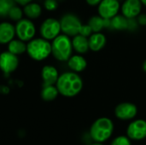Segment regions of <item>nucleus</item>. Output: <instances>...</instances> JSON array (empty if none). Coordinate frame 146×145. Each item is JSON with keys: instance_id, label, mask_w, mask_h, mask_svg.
Masks as SVG:
<instances>
[{"instance_id": "a211bd4d", "label": "nucleus", "mask_w": 146, "mask_h": 145, "mask_svg": "<svg viewBox=\"0 0 146 145\" xmlns=\"http://www.w3.org/2000/svg\"><path fill=\"white\" fill-rule=\"evenodd\" d=\"M88 24L92 27L93 32H99L104 28L110 27V19H104L98 15L91 17L88 21Z\"/></svg>"}, {"instance_id": "4be33fe9", "label": "nucleus", "mask_w": 146, "mask_h": 145, "mask_svg": "<svg viewBox=\"0 0 146 145\" xmlns=\"http://www.w3.org/2000/svg\"><path fill=\"white\" fill-rule=\"evenodd\" d=\"M59 95V91L56 86V85H44L41 91V97L44 101L50 102L55 100Z\"/></svg>"}, {"instance_id": "5701e85b", "label": "nucleus", "mask_w": 146, "mask_h": 145, "mask_svg": "<svg viewBox=\"0 0 146 145\" xmlns=\"http://www.w3.org/2000/svg\"><path fill=\"white\" fill-rule=\"evenodd\" d=\"M14 0H0V17H6L9 15V10L15 6Z\"/></svg>"}, {"instance_id": "f03ea898", "label": "nucleus", "mask_w": 146, "mask_h": 145, "mask_svg": "<svg viewBox=\"0 0 146 145\" xmlns=\"http://www.w3.org/2000/svg\"><path fill=\"white\" fill-rule=\"evenodd\" d=\"M114 132V123L107 117L96 120L90 128V136L94 142L104 143L108 140Z\"/></svg>"}, {"instance_id": "6e6552de", "label": "nucleus", "mask_w": 146, "mask_h": 145, "mask_svg": "<svg viewBox=\"0 0 146 145\" xmlns=\"http://www.w3.org/2000/svg\"><path fill=\"white\" fill-rule=\"evenodd\" d=\"M121 11L119 0H102L98 5V15L104 19H112Z\"/></svg>"}, {"instance_id": "1a4fd4ad", "label": "nucleus", "mask_w": 146, "mask_h": 145, "mask_svg": "<svg viewBox=\"0 0 146 145\" xmlns=\"http://www.w3.org/2000/svg\"><path fill=\"white\" fill-rule=\"evenodd\" d=\"M19 65L18 56L11 52L4 51L0 54V69L4 75H9L15 72Z\"/></svg>"}, {"instance_id": "f3484780", "label": "nucleus", "mask_w": 146, "mask_h": 145, "mask_svg": "<svg viewBox=\"0 0 146 145\" xmlns=\"http://www.w3.org/2000/svg\"><path fill=\"white\" fill-rule=\"evenodd\" d=\"M72 45H73L74 50H75L78 54H80V55L86 53L90 50L88 38L80 34H77L73 37Z\"/></svg>"}, {"instance_id": "c756f323", "label": "nucleus", "mask_w": 146, "mask_h": 145, "mask_svg": "<svg viewBox=\"0 0 146 145\" xmlns=\"http://www.w3.org/2000/svg\"><path fill=\"white\" fill-rule=\"evenodd\" d=\"M16 3L20 4V5H22V6H25L26 4L31 3L33 0H14Z\"/></svg>"}, {"instance_id": "f8f14e48", "label": "nucleus", "mask_w": 146, "mask_h": 145, "mask_svg": "<svg viewBox=\"0 0 146 145\" xmlns=\"http://www.w3.org/2000/svg\"><path fill=\"white\" fill-rule=\"evenodd\" d=\"M138 113V109L135 104L132 103H119L115 109V115L116 118L121 121L133 120Z\"/></svg>"}, {"instance_id": "9b49d317", "label": "nucleus", "mask_w": 146, "mask_h": 145, "mask_svg": "<svg viewBox=\"0 0 146 145\" xmlns=\"http://www.w3.org/2000/svg\"><path fill=\"white\" fill-rule=\"evenodd\" d=\"M127 137L131 140H142L146 138V121L136 120L132 121L127 129Z\"/></svg>"}, {"instance_id": "aec40b11", "label": "nucleus", "mask_w": 146, "mask_h": 145, "mask_svg": "<svg viewBox=\"0 0 146 145\" xmlns=\"http://www.w3.org/2000/svg\"><path fill=\"white\" fill-rule=\"evenodd\" d=\"M110 28L116 31H124L128 29V19L122 15H117L110 19Z\"/></svg>"}, {"instance_id": "473e14b6", "label": "nucleus", "mask_w": 146, "mask_h": 145, "mask_svg": "<svg viewBox=\"0 0 146 145\" xmlns=\"http://www.w3.org/2000/svg\"><path fill=\"white\" fill-rule=\"evenodd\" d=\"M92 145H104V144H103V143H97V142H95L94 144H92Z\"/></svg>"}, {"instance_id": "ddd939ff", "label": "nucleus", "mask_w": 146, "mask_h": 145, "mask_svg": "<svg viewBox=\"0 0 146 145\" xmlns=\"http://www.w3.org/2000/svg\"><path fill=\"white\" fill-rule=\"evenodd\" d=\"M15 36V27L10 22L0 23V44H7L14 39Z\"/></svg>"}, {"instance_id": "a878e982", "label": "nucleus", "mask_w": 146, "mask_h": 145, "mask_svg": "<svg viewBox=\"0 0 146 145\" xmlns=\"http://www.w3.org/2000/svg\"><path fill=\"white\" fill-rule=\"evenodd\" d=\"M93 33L92 32V27L89 26V24H82L80 28V32H79V34L80 35H83L86 38H89L92 34Z\"/></svg>"}, {"instance_id": "7ed1b4c3", "label": "nucleus", "mask_w": 146, "mask_h": 145, "mask_svg": "<svg viewBox=\"0 0 146 145\" xmlns=\"http://www.w3.org/2000/svg\"><path fill=\"white\" fill-rule=\"evenodd\" d=\"M72 39L66 34H60L51 42V54L59 62H67L73 53Z\"/></svg>"}, {"instance_id": "b1692460", "label": "nucleus", "mask_w": 146, "mask_h": 145, "mask_svg": "<svg viewBox=\"0 0 146 145\" xmlns=\"http://www.w3.org/2000/svg\"><path fill=\"white\" fill-rule=\"evenodd\" d=\"M24 13H23V9H21L20 7L15 5L11 8V9L9 10V15L8 16L9 17L10 20L12 21H18L22 19V16H23Z\"/></svg>"}, {"instance_id": "412c9836", "label": "nucleus", "mask_w": 146, "mask_h": 145, "mask_svg": "<svg viewBox=\"0 0 146 145\" xmlns=\"http://www.w3.org/2000/svg\"><path fill=\"white\" fill-rule=\"evenodd\" d=\"M8 50L16 56L27 51V44L21 39H13L8 44Z\"/></svg>"}, {"instance_id": "9d476101", "label": "nucleus", "mask_w": 146, "mask_h": 145, "mask_svg": "<svg viewBox=\"0 0 146 145\" xmlns=\"http://www.w3.org/2000/svg\"><path fill=\"white\" fill-rule=\"evenodd\" d=\"M143 3L140 0H123L121 4V12L127 19L137 18L142 12Z\"/></svg>"}, {"instance_id": "6ab92c4d", "label": "nucleus", "mask_w": 146, "mask_h": 145, "mask_svg": "<svg viewBox=\"0 0 146 145\" xmlns=\"http://www.w3.org/2000/svg\"><path fill=\"white\" fill-rule=\"evenodd\" d=\"M23 13L28 19H37L42 13V8L38 3L31 2L24 6Z\"/></svg>"}, {"instance_id": "c85d7f7f", "label": "nucleus", "mask_w": 146, "mask_h": 145, "mask_svg": "<svg viewBox=\"0 0 146 145\" xmlns=\"http://www.w3.org/2000/svg\"><path fill=\"white\" fill-rule=\"evenodd\" d=\"M102 0H86V2L90 5V6H98V3Z\"/></svg>"}, {"instance_id": "393cba45", "label": "nucleus", "mask_w": 146, "mask_h": 145, "mask_svg": "<svg viewBox=\"0 0 146 145\" xmlns=\"http://www.w3.org/2000/svg\"><path fill=\"white\" fill-rule=\"evenodd\" d=\"M110 145H131V139L126 136H119L112 140Z\"/></svg>"}, {"instance_id": "cd10ccee", "label": "nucleus", "mask_w": 146, "mask_h": 145, "mask_svg": "<svg viewBox=\"0 0 146 145\" xmlns=\"http://www.w3.org/2000/svg\"><path fill=\"white\" fill-rule=\"evenodd\" d=\"M138 24L141 26H146V15L145 14H140L137 18H136Z\"/></svg>"}, {"instance_id": "f257e3e1", "label": "nucleus", "mask_w": 146, "mask_h": 145, "mask_svg": "<svg viewBox=\"0 0 146 145\" xmlns=\"http://www.w3.org/2000/svg\"><path fill=\"white\" fill-rule=\"evenodd\" d=\"M56 86L61 94L66 97L77 96L83 88V80L78 73L69 71L59 75Z\"/></svg>"}, {"instance_id": "2f4dec72", "label": "nucleus", "mask_w": 146, "mask_h": 145, "mask_svg": "<svg viewBox=\"0 0 146 145\" xmlns=\"http://www.w3.org/2000/svg\"><path fill=\"white\" fill-rule=\"evenodd\" d=\"M143 70L146 73V60L143 62Z\"/></svg>"}, {"instance_id": "7c9ffc66", "label": "nucleus", "mask_w": 146, "mask_h": 145, "mask_svg": "<svg viewBox=\"0 0 146 145\" xmlns=\"http://www.w3.org/2000/svg\"><path fill=\"white\" fill-rule=\"evenodd\" d=\"M3 91V93H7V92H9V88L4 86V85H1L0 86V91Z\"/></svg>"}, {"instance_id": "dca6fc26", "label": "nucleus", "mask_w": 146, "mask_h": 145, "mask_svg": "<svg viewBox=\"0 0 146 145\" xmlns=\"http://www.w3.org/2000/svg\"><path fill=\"white\" fill-rule=\"evenodd\" d=\"M67 62H68V66L70 68V70L78 73L80 72H83L87 67L86 59L80 54L74 55V56L72 55Z\"/></svg>"}, {"instance_id": "f704fd0d", "label": "nucleus", "mask_w": 146, "mask_h": 145, "mask_svg": "<svg viewBox=\"0 0 146 145\" xmlns=\"http://www.w3.org/2000/svg\"><path fill=\"white\" fill-rule=\"evenodd\" d=\"M119 1H121V0H119Z\"/></svg>"}, {"instance_id": "39448f33", "label": "nucleus", "mask_w": 146, "mask_h": 145, "mask_svg": "<svg viewBox=\"0 0 146 145\" xmlns=\"http://www.w3.org/2000/svg\"><path fill=\"white\" fill-rule=\"evenodd\" d=\"M61 29L63 34L69 37H74L79 34L80 28L82 25L80 18L74 14H65L60 20Z\"/></svg>"}, {"instance_id": "0eeeda50", "label": "nucleus", "mask_w": 146, "mask_h": 145, "mask_svg": "<svg viewBox=\"0 0 146 145\" xmlns=\"http://www.w3.org/2000/svg\"><path fill=\"white\" fill-rule=\"evenodd\" d=\"M40 35L47 40H53L61 34V23L60 21L55 18H47L40 26Z\"/></svg>"}, {"instance_id": "72a5a7b5", "label": "nucleus", "mask_w": 146, "mask_h": 145, "mask_svg": "<svg viewBox=\"0 0 146 145\" xmlns=\"http://www.w3.org/2000/svg\"><path fill=\"white\" fill-rule=\"evenodd\" d=\"M140 1L142 2V3H143L144 6H146V0H140Z\"/></svg>"}, {"instance_id": "2eb2a0df", "label": "nucleus", "mask_w": 146, "mask_h": 145, "mask_svg": "<svg viewBox=\"0 0 146 145\" xmlns=\"http://www.w3.org/2000/svg\"><path fill=\"white\" fill-rule=\"evenodd\" d=\"M88 42H89V49L94 52H98L104 48L107 43V38L105 35L101 32H93L88 38Z\"/></svg>"}, {"instance_id": "423d86ee", "label": "nucleus", "mask_w": 146, "mask_h": 145, "mask_svg": "<svg viewBox=\"0 0 146 145\" xmlns=\"http://www.w3.org/2000/svg\"><path fill=\"white\" fill-rule=\"evenodd\" d=\"M15 35L17 38L24 42L32 40L36 33V27L30 19H21L16 22Z\"/></svg>"}, {"instance_id": "20e7f679", "label": "nucleus", "mask_w": 146, "mask_h": 145, "mask_svg": "<svg viewBox=\"0 0 146 145\" xmlns=\"http://www.w3.org/2000/svg\"><path fill=\"white\" fill-rule=\"evenodd\" d=\"M28 56L35 61H43L51 54V43L44 38H36L27 44Z\"/></svg>"}, {"instance_id": "bb28decb", "label": "nucleus", "mask_w": 146, "mask_h": 145, "mask_svg": "<svg viewBox=\"0 0 146 145\" xmlns=\"http://www.w3.org/2000/svg\"><path fill=\"white\" fill-rule=\"evenodd\" d=\"M44 6L45 9L49 11H54L57 9L58 3H57V0H44Z\"/></svg>"}, {"instance_id": "4468645a", "label": "nucleus", "mask_w": 146, "mask_h": 145, "mask_svg": "<svg viewBox=\"0 0 146 145\" xmlns=\"http://www.w3.org/2000/svg\"><path fill=\"white\" fill-rule=\"evenodd\" d=\"M41 76L44 82V85H56L59 78V73L54 66L45 65L42 68Z\"/></svg>"}]
</instances>
